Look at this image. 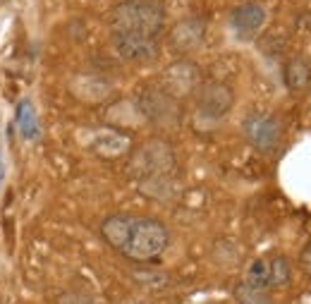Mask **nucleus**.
<instances>
[{
  "label": "nucleus",
  "instance_id": "nucleus-4",
  "mask_svg": "<svg viewBox=\"0 0 311 304\" xmlns=\"http://www.w3.org/2000/svg\"><path fill=\"white\" fill-rule=\"evenodd\" d=\"M158 86L175 101H185L187 96H194L201 86V67L194 60H175L160 72Z\"/></svg>",
  "mask_w": 311,
  "mask_h": 304
},
{
  "label": "nucleus",
  "instance_id": "nucleus-3",
  "mask_svg": "<svg viewBox=\"0 0 311 304\" xmlns=\"http://www.w3.org/2000/svg\"><path fill=\"white\" fill-rule=\"evenodd\" d=\"M175 170V151L163 139H149L132 153L130 173L139 182L158 175H173Z\"/></svg>",
  "mask_w": 311,
  "mask_h": 304
},
{
  "label": "nucleus",
  "instance_id": "nucleus-5",
  "mask_svg": "<svg viewBox=\"0 0 311 304\" xmlns=\"http://www.w3.org/2000/svg\"><path fill=\"white\" fill-rule=\"evenodd\" d=\"M242 134L256 151L270 153L283 139V127L270 113H251L242 122Z\"/></svg>",
  "mask_w": 311,
  "mask_h": 304
},
{
  "label": "nucleus",
  "instance_id": "nucleus-22",
  "mask_svg": "<svg viewBox=\"0 0 311 304\" xmlns=\"http://www.w3.org/2000/svg\"><path fill=\"white\" fill-rule=\"evenodd\" d=\"M127 304H149L146 299H132V302H127Z\"/></svg>",
  "mask_w": 311,
  "mask_h": 304
},
{
  "label": "nucleus",
  "instance_id": "nucleus-16",
  "mask_svg": "<svg viewBox=\"0 0 311 304\" xmlns=\"http://www.w3.org/2000/svg\"><path fill=\"white\" fill-rule=\"evenodd\" d=\"M292 278V263L285 256H276L268 261V288H285L290 285Z\"/></svg>",
  "mask_w": 311,
  "mask_h": 304
},
{
  "label": "nucleus",
  "instance_id": "nucleus-13",
  "mask_svg": "<svg viewBox=\"0 0 311 304\" xmlns=\"http://www.w3.org/2000/svg\"><path fill=\"white\" fill-rule=\"evenodd\" d=\"M139 189L146 196H153V199H160V201H168L175 196V185H173V177L170 175H158V177L141 180L139 182Z\"/></svg>",
  "mask_w": 311,
  "mask_h": 304
},
{
  "label": "nucleus",
  "instance_id": "nucleus-7",
  "mask_svg": "<svg viewBox=\"0 0 311 304\" xmlns=\"http://www.w3.org/2000/svg\"><path fill=\"white\" fill-rule=\"evenodd\" d=\"M139 111L144 115V120L153 124H163V127H170V124L180 122V101H175L173 96H168L160 86H151L146 89L141 96H139Z\"/></svg>",
  "mask_w": 311,
  "mask_h": 304
},
{
  "label": "nucleus",
  "instance_id": "nucleus-9",
  "mask_svg": "<svg viewBox=\"0 0 311 304\" xmlns=\"http://www.w3.org/2000/svg\"><path fill=\"white\" fill-rule=\"evenodd\" d=\"M268 22V10L261 3H242L230 12V27L240 41H251L263 31Z\"/></svg>",
  "mask_w": 311,
  "mask_h": 304
},
{
  "label": "nucleus",
  "instance_id": "nucleus-19",
  "mask_svg": "<svg viewBox=\"0 0 311 304\" xmlns=\"http://www.w3.org/2000/svg\"><path fill=\"white\" fill-rule=\"evenodd\" d=\"M60 304H96V302L86 297V295H79V292H67V295L60 297Z\"/></svg>",
  "mask_w": 311,
  "mask_h": 304
},
{
  "label": "nucleus",
  "instance_id": "nucleus-21",
  "mask_svg": "<svg viewBox=\"0 0 311 304\" xmlns=\"http://www.w3.org/2000/svg\"><path fill=\"white\" fill-rule=\"evenodd\" d=\"M3 175H5V163H3V149H0V182H3Z\"/></svg>",
  "mask_w": 311,
  "mask_h": 304
},
{
  "label": "nucleus",
  "instance_id": "nucleus-10",
  "mask_svg": "<svg viewBox=\"0 0 311 304\" xmlns=\"http://www.w3.org/2000/svg\"><path fill=\"white\" fill-rule=\"evenodd\" d=\"M113 46L124 60H153L158 56L160 43L156 36H141V34H111Z\"/></svg>",
  "mask_w": 311,
  "mask_h": 304
},
{
  "label": "nucleus",
  "instance_id": "nucleus-15",
  "mask_svg": "<svg viewBox=\"0 0 311 304\" xmlns=\"http://www.w3.org/2000/svg\"><path fill=\"white\" fill-rule=\"evenodd\" d=\"M17 124H20L24 139L39 137V120H36V113H34V103L29 98L20 101V105H17Z\"/></svg>",
  "mask_w": 311,
  "mask_h": 304
},
{
  "label": "nucleus",
  "instance_id": "nucleus-18",
  "mask_svg": "<svg viewBox=\"0 0 311 304\" xmlns=\"http://www.w3.org/2000/svg\"><path fill=\"white\" fill-rule=\"evenodd\" d=\"M247 283L256 285V288H268V261L256 259V261L251 263V269H249Z\"/></svg>",
  "mask_w": 311,
  "mask_h": 304
},
{
  "label": "nucleus",
  "instance_id": "nucleus-14",
  "mask_svg": "<svg viewBox=\"0 0 311 304\" xmlns=\"http://www.w3.org/2000/svg\"><path fill=\"white\" fill-rule=\"evenodd\" d=\"M285 82L290 89H304L306 84L311 82V67L304 58H292L287 65H285Z\"/></svg>",
  "mask_w": 311,
  "mask_h": 304
},
{
  "label": "nucleus",
  "instance_id": "nucleus-2",
  "mask_svg": "<svg viewBox=\"0 0 311 304\" xmlns=\"http://www.w3.org/2000/svg\"><path fill=\"white\" fill-rule=\"evenodd\" d=\"M111 34H141L158 39L166 27V7L158 0H124L105 17Z\"/></svg>",
  "mask_w": 311,
  "mask_h": 304
},
{
  "label": "nucleus",
  "instance_id": "nucleus-8",
  "mask_svg": "<svg viewBox=\"0 0 311 304\" xmlns=\"http://www.w3.org/2000/svg\"><path fill=\"white\" fill-rule=\"evenodd\" d=\"M206 20L204 17H185V20L175 22L170 34H168V46L180 53L189 56L194 50H199L206 41Z\"/></svg>",
  "mask_w": 311,
  "mask_h": 304
},
{
  "label": "nucleus",
  "instance_id": "nucleus-1",
  "mask_svg": "<svg viewBox=\"0 0 311 304\" xmlns=\"http://www.w3.org/2000/svg\"><path fill=\"white\" fill-rule=\"evenodd\" d=\"M101 235L115 252L132 261H153L170 244V230L158 218H139L118 213L105 218Z\"/></svg>",
  "mask_w": 311,
  "mask_h": 304
},
{
  "label": "nucleus",
  "instance_id": "nucleus-6",
  "mask_svg": "<svg viewBox=\"0 0 311 304\" xmlns=\"http://www.w3.org/2000/svg\"><path fill=\"white\" fill-rule=\"evenodd\" d=\"M196 111L206 120H223L235 105V91L225 82H206L196 89Z\"/></svg>",
  "mask_w": 311,
  "mask_h": 304
},
{
  "label": "nucleus",
  "instance_id": "nucleus-12",
  "mask_svg": "<svg viewBox=\"0 0 311 304\" xmlns=\"http://www.w3.org/2000/svg\"><path fill=\"white\" fill-rule=\"evenodd\" d=\"M91 149L101 156V158H120L130 151V137L118 130H103L96 132V137L91 141Z\"/></svg>",
  "mask_w": 311,
  "mask_h": 304
},
{
  "label": "nucleus",
  "instance_id": "nucleus-17",
  "mask_svg": "<svg viewBox=\"0 0 311 304\" xmlns=\"http://www.w3.org/2000/svg\"><path fill=\"white\" fill-rule=\"evenodd\" d=\"M235 297L240 304H273L266 288H256V285L247 283V280L235 288Z\"/></svg>",
  "mask_w": 311,
  "mask_h": 304
},
{
  "label": "nucleus",
  "instance_id": "nucleus-20",
  "mask_svg": "<svg viewBox=\"0 0 311 304\" xmlns=\"http://www.w3.org/2000/svg\"><path fill=\"white\" fill-rule=\"evenodd\" d=\"M299 261H302V271H304L306 276H311V242L306 244V249L302 252V259H299Z\"/></svg>",
  "mask_w": 311,
  "mask_h": 304
},
{
  "label": "nucleus",
  "instance_id": "nucleus-11",
  "mask_svg": "<svg viewBox=\"0 0 311 304\" xmlns=\"http://www.w3.org/2000/svg\"><path fill=\"white\" fill-rule=\"evenodd\" d=\"M69 91H72V96L77 101H82V103H89V105H98L108 101L113 96V84L101 75H75L72 77V82H69Z\"/></svg>",
  "mask_w": 311,
  "mask_h": 304
}]
</instances>
